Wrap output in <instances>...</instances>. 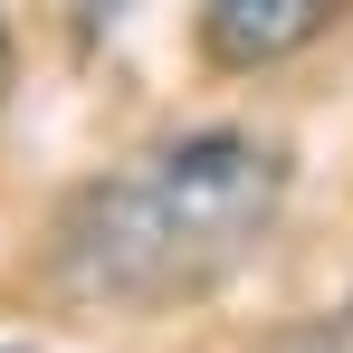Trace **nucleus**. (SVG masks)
Wrapping results in <instances>:
<instances>
[{
  "instance_id": "nucleus-2",
  "label": "nucleus",
  "mask_w": 353,
  "mask_h": 353,
  "mask_svg": "<svg viewBox=\"0 0 353 353\" xmlns=\"http://www.w3.org/2000/svg\"><path fill=\"white\" fill-rule=\"evenodd\" d=\"M334 19H344V0H201V58L230 77H258V67L315 48Z\"/></svg>"
},
{
  "instance_id": "nucleus-4",
  "label": "nucleus",
  "mask_w": 353,
  "mask_h": 353,
  "mask_svg": "<svg viewBox=\"0 0 353 353\" xmlns=\"http://www.w3.org/2000/svg\"><path fill=\"white\" fill-rule=\"evenodd\" d=\"M0 86H10V29H0Z\"/></svg>"
},
{
  "instance_id": "nucleus-3",
  "label": "nucleus",
  "mask_w": 353,
  "mask_h": 353,
  "mask_svg": "<svg viewBox=\"0 0 353 353\" xmlns=\"http://www.w3.org/2000/svg\"><path fill=\"white\" fill-rule=\"evenodd\" d=\"M67 10H77V29H115L124 19V0H67Z\"/></svg>"
},
{
  "instance_id": "nucleus-1",
  "label": "nucleus",
  "mask_w": 353,
  "mask_h": 353,
  "mask_svg": "<svg viewBox=\"0 0 353 353\" xmlns=\"http://www.w3.org/2000/svg\"><path fill=\"white\" fill-rule=\"evenodd\" d=\"M287 143L210 124L134 153L124 172L86 181L58 220V287L86 305H172L220 287L287 210Z\"/></svg>"
},
{
  "instance_id": "nucleus-5",
  "label": "nucleus",
  "mask_w": 353,
  "mask_h": 353,
  "mask_svg": "<svg viewBox=\"0 0 353 353\" xmlns=\"http://www.w3.org/2000/svg\"><path fill=\"white\" fill-rule=\"evenodd\" d=\"M0 353H29V344H0Z\"/></svg>"
}]
</instances>
